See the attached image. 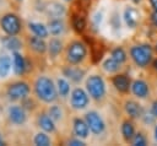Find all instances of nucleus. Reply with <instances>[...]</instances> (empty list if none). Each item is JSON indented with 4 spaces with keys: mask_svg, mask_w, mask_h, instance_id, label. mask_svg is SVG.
Returning <instances> with one entry per match:
<instances>
[{
    "mask_svg": "<svg viewBox=\"0 0 157 146\" xmlns=\"http://www.w3.org/2000/svg\"><path fill=\"white\" fill-rule=\"evenodd\" d=\"M1 145H6V144H5V141H4V139H2V135L0 134V146H1Z\"/></svg>",
    "mask_w": 157,
    "mask_h": 146,
    "instance_id": "a19ab883",
    "label": "nucleus"
},
{
    "mask_svg": "<svg viewBox=\"0 0 157 146\" xmlns=\"http://www.w3.org/2000/svg\"><path fill=\"white\" fill-rule=\"evenodd\" d=\"M86 54H87L86 45L80 40H74L67 45L66 60H67V63L76 65V64H80L85 59Z\"/></svg>",
    "mask_w": 157,
    "mask_h": 146,
    "instance_id": "20e7f679",
    "label": "nucleus"
},
{
    "mask_svg": "<svg viewBox=\"0 0 157 146\" xmlns=\"http://www.w3.org/2000/svg\"><path fill=\"white\" fill-rule=\"evenodd\" d=\"M33 144L34 145H37V146H49L50 144H52V140H50V137L47 135V133L45 131H43V133H37L36 135H34V137H33Z\"/></svg>",
    "mask_w": 157,
    "mask_h": 146,
    "instance_id": "cd10ccee",
    "label": "nucleus"
},
{
    "mask_svg": "<svg viewBox=\"0 0 157 146\" xmlns=\"http://www.w3.org/2000/svg\"><path fill=\"white\" fill-rule=\"evenodd\" d=\"M65 1H71V0H65Z\"/></svg>",
    "mask_w": 157,
    "mask_h": 146,
    "instance_id": "a18cd8bd",
    "label": "nucleus"
},
{
    "mask_svg": "<svg viewBox=\"0 0 157 146\" xmlns=\"http://www.w3.org/2000/svg\"><path fill=\"white\" fill-rule=\"evenodd\" d=\"M0 27L9 36H17L22 31V21L16 13L6 12L1 16Z\"/></svg>",
    "mask_w": 157,
    "mask_h": 146,
    "instance_id": "f03ea898",
    "label": "nucleus"
},
{
    "mask_svg": "<svg viewBox=\"0 0 157 146\" xmlns=\"http://www.w3.org/2000/svg\"><path fill=\"white\" fill-rule=\"evenodd\" d=\"M86 88L88 91V94L94 99L99 101L105 94V85L103 79L99 75H91L86 80Z\"/></svg>",
    "mask_w": 157,
    "mask_h": 146,
    "instance_id": "7ed1b4c3",
    "label": "nucleus"
},
{
    "mask_svg": "<svg viewBox=\"0 0 157 146\" xmlns=\"http://www.w3.org/2000/svg\"><path fill=\"white\" fill-rule=\"evenodd\" d=\"M132 93L136 96V97H140V98H145L147 94H148V86L145 81L142 80H136L132 86Z\"/></svg>",
    "mask_w": 157,
    "mask_h": 146,
    "instance_id": "4be33fe9",
    "label": "nucleus"
},
{
    "mask_svg": "<svg viewBox=\"0 0 157 146\" xmlns=\"http://www.w3.org/2000/svg\"><path fill=\"white\" fill-rule=\"evenodd\" d=\"M22 1H23V0H9L10 5H11L13 9H20V6L22 5Z\"/></svg>",
    "mask_w": 157,
    "mask_h": 146,
    "instance_id": "f704fd0d",
    "label": "nucleus"
},
{
    "mask_svg": "<svg viewBox=\"0 0 157 146\" xmlns=\"http://www.w3.org/2000/svg\"><path fill=\"white\" fill-rule=\"evenodd\" d=\"M85 120H86V123L88 124V128H90V130H91L93 134L98 135V134L103 133L105 125H104L103 119L101 118V115H99L97 112H94V110L87 112V113L85 114Z\"/></svg>",
    "mask_w": 157,
    "mask_h": 146,
    "instance_id": "6e6552de",
    "label": "nucleus"
},
{
    "mask_svg": "<svg viewBox=\"0 0 157 146\" xmlns=\"http://www.w3.org/2000/svg\"><path fill=\"white\" fill-rule=\"evenodd\" d=\"M67 144H69V145H72V146H83V145H85L81 140H77V139L69 140V142H67Z\"/></svg>",
    "mask_w": 157,
    "mask_h": 146,
    "instance_id": "c9c22d12",
    "label": "nucleus"
},
{
    "mask_svg": "<svg viewBox=\"0 0 157 146\" xmlns=\"http://www.w3.org/2000/svg\"><path fill=\"white\" fill-rule=\"evenodd\" d=\"M151 1V5L153 6V9L157 11V0H150Z\"/></svg>",
    "mask_w": 157,
    "mask_h": 146,
    "instance_id": "ea45409f",
    "label": "nucleus"
},
{
    "mask_svg": "<svg viewBox=\"0 0 157 146\" xmlns=\"http://www.w3.org/2000/svg\"><path fill=\"white\" fill-rule=\"evenodd\" d=\"M71 26L77 33H82L86 28V13L80 10H75L71 13Z\"/></svg>",
    "mask_w": 157,
    "mask_h": 146,
    "instance_id": "f8f14e48",
    "label": "nucleus"
},
{
    "mask_svg": "<svg viewBox=\"0 0 157 146\" xmlns=\"http://www.w3.org/2000/svg\"><path fill=\"white\" fill-rule=\"evenodd\" d=\"M34 93L44 103H53L58 98L56 87L48 76H38L34 81Z\"/></svg>",
    "mask_w": 157,
    "mask_h": 146,
    "instance_id": "f257e3e1",
    "label": "nucleus"
},
{
    "mask_svg": "<svg viewBox=\"0 0 157 146\" xmlns=\"http://www.w3.org/2000/svg\"><path fill=\"white\" fill-rule=\"evenodd\" d=\"M112 58L115 59L117 61H119L121 64V63H124L126 60V53L124 52L123 48L118 47V48H115V49L112 50Z\"/></svg>",
    "mask_w": 157,
    "mask_h": 146,
    "instance_id": "2f4dec72",
    "label": "nucleus"
},
{
    "mask_svg": "<svg viewBox=\"0 0 157 146\" xmlns=\"http://www.w3.org/2000/svg\"><path fill=\"white\" fill-rule=\"evenodd\" d=\"M31 87L25 81H15L7 85L6 87V96L11 101H21L25 97L29 96Z\"/></svg>",
    "mask_w": 157,
    "mask_h": 146,
    "instance_id": "39448f33",
    "label": "nucleus"
},
{
    "mask_svg": "<svg viewBox=\"0 0 157 146\" xmlns=\"http://www.w3.org/2000/svg\"><path fill=\"white\" fill-rule=\"evenodd\" d=\"M124 108H125V112L131 118H139L141 115V107L139 106V103L134 101H126L124 104Z\"/></svg>",
    "mask_w": 157,
    "mask_h": 146,
    "instance_id": "a878e982",
    "label": "nucleus"
},
{
    "mask_svg": "<svg viewBox=\"0 0 157 146\" xmlns=\"http://www.w3.org/2000/svg\"><path fill=\"white\" fill-rule=\"evenodd\" d=\"M63 74H64V76H66L71 81L78 82V81L82 80V77L85 75V70H82V69H80L77 66H72V64H71V65L65 66L63 69Z\"/></svg>",
    "mask_w": 157,
    "mask_h": 146,
    "instance_id": "2eb2a0df",
    "label": "nucleus"
},
{
    "mask_svg": "<svg viewBox=\"0 0 157 146\" xmlns=\"http://www.w3.org/2000/svg\"><path fill=\"white\" fill-rule=\"evenodd\" d=\"M156 50H157V44H156Z\"/></svg>",
    "mask_w": 157,
    "mask_h": 146,
    "instance_id": "c03bdc74",
    "label": "nucleus"
},
{
    "mask_svg": "<svg viewBox=\"0 0 157 146\" xmlns=\"http://www.w3.org/2000/svg\"><path fill=\"white\" fill-rule=\"evenodd\" d=\"M61 49H63V43L60 39L58 38H52L48 43V53H49V56L50 58H56L60 53H61Z\"/></svg>",
    "mask_w": 157,
    "mask_h": 146,
    "instance_id": "393cba45",
    "label": "nucleus"
},
{
    "mask_svg": "<svg viewBox=\"0 0 157 146\" xmlns=\"http://www.w3.org/2000/svg\"><path fill=\"white\" fill-rule=\"evenodd\" d=\"M101 20H102V15H101V13H96L94 17H93V23H94L96 26H98V25L101 23Z\"/></svg>",
    "mask_w": 157,
    "mask_h": 146,
    "instance_id": "e433bc0d",
    "label": "nucleus"
},
{
    "mask_svg": "<svg viewBox=\"0 0 157 146\" xmlns=\"http://www.w3.org/2000/svg\"><path fill=\"white\" fill-rule=\"evenodd\" d=\"M27 110L20 104L10 106L7 108V119L13 125H23L27 120Z\"/></svg>",
    "mask_w": 157,
    "mask_h": 146,
    "instance_id": "0eeeda50",
    "label": "nucleus"
},
{
    "mask_svg": "<svg viewBox=\"0 0 157 146\" xmlns=\"http://www.w3.org/2000/svg\"><path fill=\"white\" fill-rule=\"evenodd\" d=\"M1 43L10 52H18L22 48V45H23L22 44V40L17 36H9V34H6L1 39Z\"/></svg>",
    "mask_w": 157,
    "mask_h": 146,
    "instance_id": "4468645a",
    "label": "nucleus"
},
{
    "mask_svg": "<svg viewBox=\"0 0 157 146\" xmlns=\"http://www.w3.org/2000/svg\"><path fill=\"white\" fill-rule=\"evenodd\" d=\"M152 22H153L155 26L157 27V11H155V12L152 13Z\"/></svg>",
    "mask_w": 157,
    "mask_h": 146,
    "instance_id": "58836bf2",
    "label": "nucleus"
},
{
    "mask_svg": "<svg viewBox=\"0 0 157 146\" xmlns=\"http://www.w3.org/2000/svg\"><path fill=\"white\" fill-rule=\"evenodd\" d=\"M90 45H91L92 63H93V64H97V63L102 59V56H103V54H104V47H103V44L99 43V42H91Z\"/></svg>",
    "mask_w": 157,
    "mask_h": 146,
    "instance_id": "5701e85b",
    "label": "nucleus"
},
{
    "mask_svg": "<svg viewBox=\"0 0 157 146\" xmlns=\"http://www.w3.org/2000/svg\"><path fill=\"white\" fill-rule=\"evenodd\" d=\"M124 20L130 28H135L139 22V13L134 7H126L124 11Z\"/></svg>",
    "mask_w": 157,
    "mask_h": 146,
    "instance_id": "412c9836",
    "label": "nucleus"
},
{
    "mask_svg": "<svg viewBox=\"0 0 157 146\" xmlns=\"http://www.w3.org/2000/svg\"><path fill=\"white\" fill-rule=\"evenodd\" d=\"M74 133L77 137L86 139L88 136V133H90V128H88V124L86 123V120H82L80 118H75L74 119Z\"/></svg>",
    "mask_w": 157,
    "mask_h": 146,
    "instance_id": "dca6fc26",
    "label": "nucleus"
},
{
    "mask_svg": "<svg viewBox=\"0 0 157 146\" xmlns=\"http://www.w3.org/2000/svg\"><path fill=\"white\" fill-rule=\"evenodd\" d=\"M56 87H58L59 96L63 97V98H65L70 92V86H69L67 81L64 80V79H58L56 80Z\"/></svg>",
    "mask_w": 157,
    "mask_h": 146,
    "instance_id": "c85d7f7f",
    "label": "nucleus"
},
{
    "mask_svg": "<svg viewBox=\"0 0 157 146\" xmlns=\"http://www.w3.org/2000/svg\"><path fill=\"white\" fill-rule=\"evenodd\" d=\"M26 40H27V45L29 47V49L37 54H44L48 50V45L44 42V38L37 37V36H28Z\"/></svg>",
    "mask_w": 157,
    "mask_h": 146,
    "instance_id": "9b49d317",
    "label": "nucleus"
},
{
    "mask_svg": "<svg viewBox=\"0 0 157 146\" xmlns=\"http://www.w3.org/2000/svg\"><path fill=\"white\" fill-rule=\"evenodd\" d=\"M103 69L108 72H114V71H118L120 69V63L117 61L115 59L113 58H109L107 60H104L103 63Z\"/></svg>",
    "mask_w": 157,
    "mask_h": 146,
    "instance_id": "c756f323",
    "label": "nucleus"
},
{
    "mask_svg": "<svg viewBox=\"0 0 157 146\" xmlns=\"http://www.w3.org/2000/svg\"><path fill=\"white\" fill-rule=\"evenodd\" d=\"M48 114L50 115V118L54 120V121H59V120H61V118H63V110H61V108L59 107V106H52L49 109H48Z\"/></svg>",
    "mask_w": 157,
    "mask_h": 146,
    "instance_id": "7c9ffc66",
    "label": "nucleus"
},
{
    "mask_svg": "<svg viewBox=\"0 0 157 146\" xmlns=\"http://www.w3.org/2000/svg\"><path fill=\"white\" fill-rule=\"evenodd\" d=\"M88 101H90L88 96L82 88L77 87V88H75L72 91L70 102H71V107L74 109H83V108H86L87 104H88Z\"/></svg>",
    "mask_w": 157,
    "mask_h": 146,
    "instance_id": "1a4fd4ad",
    "label": "nucleus"
},
{
    "mask_svg": "<svg viewBox=\"0 0 157 146\" xmlns=\"http://www.w3.org/2000/svg\"><path fill=\"white\" fill-rule=\"evenodd\" d=\"M28 29L37 37H40V38H47L48 34H49V29L47 26H44L43 23L40 22H28Z\"/></svg>",
    "mask_w": 157,
    "mask_h": 146,
    "instance_id": "6ab92c4d",
    "label": "nucleus"
},
{
    "mask_svg": "<svg viewBox=\"0 0 157 146\" xmlns=\"http://www.w3.org/2000/svg\"><path fill=\"white\" fill-rule=\"evenodd\" d=\"M155 136H156V140H157V126L155 128Z\"/></svg>",
    "mask_w": 157,
    "mask_h": 146,
    "instance_id": "37998d69",
    "label": "nucleus"
},
{
    "mask_svg": "<svg viewBox=\"0 0 157 146\" xmlns=\"http://www.w3.org/2000/svg\"><path fill=\"white\" fill-rule=\"evenodd\" d=\"M151 113L155 118H157V101L152 103V108H151Z\"/></svg>",
    "mask_w": 157,
    "mask_h": 146,
    "instance_id": "4c0bfd02",
    "label": "nucleus"
},
{
    "mask_svg": "<svg viewBox=\"0 0 157 146\" xmlns=\"http://www.w3.org/2000/svg\"><path fill=\"white\" fill-rule=\"evenodd\" d=\"M21 106H22L26 110H28V112L34 110V109H36V107H37L36 102H34L29 96H27V97H25L23 99H21Z\"/></svg>",
    "mask_w": 157,
    "mask_h": 146,
    "instance_id": "473e14b6",
    "label": "nucleus"
},
{
    "mask_svg": "<svg viewBox=\"0 0 157 146\" xmlns=\"http://www.w3.org/2000/svg\"><path fill=\"white\" fill-rule=\"evenodd\" d=\"M37 124L38 126L45 131V133H54L55 131V121L50 118L49 114L47 113H40L37 118Z\"/></svg>",
    "mask_w": 157,
    "mask_h": 146,
    "instance_id": "ddd939ff",
    "label": "nucleus"
},
{
    "mask_svg": "<svg viewBox=\"0 0 157 146\" xmlns=\"http://www.w3.org/2000/svg\"><path fill=\"white\" fill-rule=\"evenodd\" d=\"M130 55L132 58V60L135 61V64L140 67H145L152 56V49L150 45L147 44H142V45H134L130 49Z\"/></svg>",
    "mask_w": 157,
    "mask_h": 146,
    "instance_id": "423d86ee",
    "label": "nucleus"
},
{
    "mask_svg": "<svg viewBox=\"0 0 157 146\" xmlns=\"http://www.w3.org/2000/svg\"><path fill=\"white\" fill-rule=\"evenodd\" d=\"M121 134H123V137L126 142H129L130 140H132L134 137V125L129 121V120H125L121 125Z\"/></svg>",
    "mask_w": 157,
    "mask_h": 146,
    "instance_id": "bb28decb",
    "label": "nucleus"
},
{
    "mask_svg": "<svg viewBox=\"0 0 157 146\" xmlns=\"http://www.w3.org/2000/svg\"><path fill=\"white\" fill-rule=\"evenodd\" d=\"M132 145L135 146H145L146 145V139L141 133H137L132 137Z\"/></svg>",
    "mask_w": 157,
    "mask_h": 146,
    "instance_id": "72a5a7b5",
    "label": "nucleus"
},
{
    "mask_svg": "<svg viewBox=\"0 0 157 146\" xmlns=\"http://www.w3.org/2000/svg\"><path fill=\"white\" fill-rule=\"evenodd\" d=\"M12 66V58L6 54L0 55V79H5L9 76Z\"/></svg>",
    "mask_w": 157,
    "mask_h": 146,
    "instance_id": "aec40b11",
    "label": "nucleus"
},
{
    "mask_svg": "<svg viewBox=\"0 0 157 146\" xmlns=\"http://www.w3.org/2000/svg\"><path fill=\"white\" fill-rule=\"evenodd\" d=\"M12 69L16 76H23L27 70V61L20 52H12Z\"/></svg>",
    "mask_w": 157,
    "mask_h": 146,
    "instance_id": "9d476101",
    "label": "nucleus"
},
{
    "mask_svg": "<svg viewBox=\"0 0 157 146\" xmlns=\"http://www.w3.org/2000/svg\"><path fill=\"white\" fill-rule=\"evenodd\" d=\"M45 12L50 18H58L65 12V7H64V5H61L58 1H52V2L47 4Z\"/></svg>",
    "mask_w": 157,
    "mask_h": 146,
    "instance_id": "f3484780",
    "label": "nucleus"
},
{
    "mask_svg": "<svg viewBox=\"0 0 157 146\" xmlns=\"http://www.w3.org/2000/svg\"><path fill=\"white\" fill-rule=\"evenodd\" d=\"M112 82H113V85L115 86V88H117L119 92L125 93V92L129 91L130 80H129V77H128L126 75H123V74L115 75V76L112 79Z\"/></svg>",
    "mask_w": 157,
    "mask_h": 146,
    "instance_id": "a211bd4d",
    "label": "nucleus"
},
{
    "mask_svg": "<svg viewBox=\"0 0 157 146\" xmlns=\"http://www.w3.org/2000/svg\"><path fill=\"white\" fill-rule=\"evenodd\" d=\"M153 66H155V69H156V71H157V59L153 61Z\"/></svg>",
    "mask_w": 157,
    "mask_h": 146,
    "instance_id": "79ce46f5",
    "label": "nucleus"
},
{
    "mask_svg": "<svg viewBox=\"0 0 157 146\" xmlns=\"http://www.w3.org/2000/svg\"><path fill=\"white\" fill-rule=\"evenodd\" d=\"M49 33L52 36H59L64 31V22L58 17V18H50L48 25H47Z\"/></svg>",
    "mask_w": 157,
    "mask_h": 146,
    "instance_id": "b1692460",
    "label": "nucleus"
}]
</instances>
